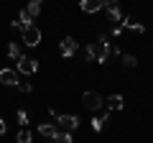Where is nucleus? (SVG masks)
Returning <instances> with one entry per match:
<instances>
[{
    "label": "nucleus",
    "instance_id": "20",
    "mask_svg": "<svg viewBox=\"0 0 153 143\" xmlns=\"http://www.w3.org/2000/svg\"><path fill=\"white\" fill-rule=\"evenodd\" d=\"M5 133H8V123L0 118V136H5Z\"/></svg>",
    "mask_w": 153,
    "mask_h": 143
},
{
    "label": "nucleus",
    "instance_id": "3",
    "mask_svg": "<svg viewBox=\"0 0 153 143\" xmlns=\"http://www.w3.org/2000/svg\"><path fill=\"white\" fill-rule=\"evenodd\" d=\"M56 125H59V130L71 133V130L79 128V115H59L56 118Z\"/></svg>",
    "mask_w": 153,
    "mask_h": 143
},
{
    "label": "nucleus",
    "instance_id": "10",
    "mask_svg": "<svg viewBox=\"0 0 153 143\" xmlns=\"http://www.w3.org/2000/svg\"><path fill=\"white\" fill-rule=\"evenodd\" d=\"M117 26H120L123 31H125V28H130V31H135V33H143V31H146V28H143L140 23H135L133 18H128V16H123V21L117 23Z\"/></svg>",
    "mask_w": 153,
    "mask_h": 143
},
{
    "label": "nucleus",
    "instance_id": "11",
    "mask_svg": "<svg viewBox=\"0 0 153 143\" xmlns=\"http://www.w3.org/2000/svg\"><path fill=\"white\" fill-rule=\"evenodd\" d=\"M38 133H41L44 138H54L56 133H59V128H56L54 123H41V125H38Z\"/></svg>",
    "mask_w": 153,
    "mask_h": 143
},
{
    "label": "nucleus",
    "instance_id": "21",
    "mask_svg": "<svg viewBox=\"0 0 153 143\" xmlns=\"http://www.w3.org/2000/svg\"><path fill=\"white\" fill-rule=\"evenodd\" d=\"M105 3H107V0H105Z\"/></svg>",
    "mask_w": 153,
    "mask_h": 143
},
{
    "label": "nucleus",
    "instance_id": "14",
    "mask_svg": "<svg viewBox=\"0 0 153 143\" xmlns=\"http://www.w3.org/2000/svg\"><path fill=\"white\" fill-rule=\"evenodd\" d=\"M8 56H10L13 61H18V59H21V56H23V51H21V46H18L16 41H13V44L8 46Z\"/></svg>",
    "mask_w": 153,
    "mask_h": 143
},
{
    "label": "nucleus",
    "instance_id": "19",
    "mask_svg": "<svg viewBox=\"0 0 153 143\" xmlns=\"http://www.w3.org/2000/svg\"><path fill=\"white\" fill-rule=\"evenodd\" d=\"M102 128H105V123L100 120V118H94V120H92V130H97V133H100Z\"/></svg>",
    "mask_w": 153,
    "mask_h": 143
},
{
    "label": "nucleus",
    "instance_id": "4",
    "mask_svg": "<svg viewBox=\"0 0 153 143\" xmlns=\"http://www.w3.org/2000/svg\"><path fill=\"white\" fill-rule=\"evenodd\" d=\"M21 36H23V44H26V46H38V44H41V28H36L33 23L21 33Z\"/></svg>",
    "mask_w": 153,
    "mask_h": 143
},
{
    "label": "nucleus",
    "instance_id": "7",
    "mask_svg": "<svg viewBox=\"0 0 153 143\" xmlns=\"http://www.w3.org/2000/svg\"><path fill=\"white\" fill-rule=\"evenodd\" d=\"M76 49H79V44H76V41L71 39V36H66V39L59 44V51H61V56H66V59H69V56H74V54H76Z\"/></svg>",
    "mask_w": 153,
    "mask_h": 143
},
{
    "label": "nucleus",
    "instance_id": "15",
    "mask_svg": "<svg viewBox=\"0 0 153 143\" xmlns=\"http://www.w3.org/2000/svg\"><path fill=\"white\" fill-rule=\"evenodd\" d=\"M18 143H31V130L28 128H21L18 130Z\"/></svg>",
    "mask_w": 153,
    "mask_h": 143
},
{
    "label": "nucleus",
    "instance_id": "13",
    "mask_svg": "<svg viewBox=\"0 0 153 143\" xmlns=\"http://www.w3.org/2000/svg\"><path fill=\"white\" fill-rule=\"evenodd\" d=\"M41 5H44L41 0H31V3H28V8H26V13H28L31 18H36L38 13H41Z\"/></svg>",
    "mask_w": 153,
    "mask_h": 143
},
{
    "label": "nucleus",
    "instance_id": "8",
    "mask_svg": "<svg viewBox=\"0 0 153 143\" xmlns=\"http://www.w3.org/2000/svg\"><path fill=\"white\" fill-rule=\"evenodd\" d=\"M79 8L84 13H100L105 8V0H79Z\"/></svg>",
    "mask_w": 153,
    "mask_h": 143
},
{
    "label": "nucleus",
    "instance_id": "18",
    "mask_svg": "<svg viewBox=\"0 0 153 143\" xmlns=\"http://www.w3.org/2000/svg\"><path fill=\"white\" fill-rule=\"evenodd\" d=\"M18 89H21L23 95H28V92H31L33 87H31V82H18Z\"/></svg>",
    "mask_w": 153,
    "mask_h": 143
},
{
    "label": "nucleus",
    "instance_id": "6",
    "mask_svg": "<svg viewBox=\"0 0 153 143\" xmlns=\"http://www.w3.org/2000/svg\"><path fill=\"white\" fill-rule=\"evenodd\" d=\"M0 82L5 84V87H18V82H21V79H18V72L16 69H0Z\"/></svg>",
    "mask_w": 153,
    "mask_h": 143
},
{
    "label": "nucleus",
    "instance_id": "2",
    "mask_svg": "<svg viewBox=\"0 0 153 143\" xmlns=\"http://www.w3.org/2000/svg\"><path fill=\"white\" fill-rule=\"evenodd\" d=\"M16 72L18 74H36L38 72V61L33 59V56H21V59L16 61Z\"/></svg>",
    "mask_w": 153,
    "mask_h": 143
},
{
    "label": "nucleus",
    "instance_id": "1",
    "mask_svg": "<svg viewBox=\"0 0 153 143\" xmlns=\"http://www.w3.org/2000/svg\"><path fill=\"white\" fill-rule=\"evenodd\" d=\"M107 56H110V41H107L105 33L94 41V44H89L87 49H84V59L87 61H100V64H105Z\"/></svg>",
    "mask_w": 153,
    "mask_h": 143
},
{
    "label": "nucleus",
    "instance_id": "16",
    "mask_svg": "<svg viewBox=\"0 0 153 143\" xmlns=\"http://www.w3.org/2000/svg\"><path fill=\"white\" fill-rule=\"evenodd\" d=\"M123 64H125V66H130V69H133V66L138 64V59H135L133 54H123Z\"/></svg>",
    "mask_w": 153,
    "mask_h": 143
},
{
    "label": "nucleus",
    "instance_id": "5",
    "mask_svg": "<svg viewBox=\"0 0 153 143\" xmlns=\"http://www.w3.org/2000/svg\"><path fill=\"white\" fill-rule=\"evenodd\" d=\"M82 102H84V107H87V110H94V112L102 107V97H100V92H92V89L82 95Z\"/></svg>",
    "mask_w": 153,
    "mask_h": 143
},
{
    "label": "nucleus",
    "instance_id": "9",
    "mask_svg": "<svg viewBox=\"0 0 153 143\" xmlns=\"http://www.w3.org/2000/svg\"><path fill=\"white\" fill-rule=\"evenodd\" d=\"M105 5H107V18H110L112 23H120V21H123V10L117 8V3H115V0H107Z\"/></svg>",
    "mask_w": 153,
    "mask_h": 143
},
{
    "label": "nucleus",
    "instance_id": "12",
    "mask_svg": "<svg viewBox=\"0 0 153 143\" xmlns=\"http://www.w3.org/2000/svg\"><path fill=\"white\" fill-rule=\"evenodd\" d=\"M107 110H123V95H110L107 97Z\"/></svg>",
    "mask_w": 153,
    "mask_h": 143
},
{
    "label": "nucleus",
    "instance_id": "17",
    "mask_svg": "<svg viewBox=\"0 0 153 143\" xmlns=\"http://www.w3.org/2000/svg\"><path fill=\"white\" fill-rule=\"evenodd\" d=\"M18 123H21L23 128H28V112L26 110H18Z\"/></svg>",
    "mask_w": 153,
    "mask_h": 143
}]
</instances>
